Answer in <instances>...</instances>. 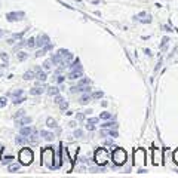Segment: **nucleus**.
Instances as JSON below:
<instances>
[{"label": "nucleus", "mask_w": 178, "mask_h": 178, "mask_svg": "<svg viewBox=\"0 0 178 178\" xmlns=\"http://www.w3.org/2000/svg\"><path fill=\"white\" fill-rule=\"evenodd\" d=\"M134 160H135L137 166L144 165V162H145V151H144V149H137L134 151Z\"/></svg>", "instance_id": "423d86ee"}, {"label": "nucleus", "mask_w": 178, "mask_h": 178, "mask_svg": "<svg viewBox=\"0 0 178 178\" xmlns=\"http://www.w3.org/2000/svg\"><path fill=\"white\" fill-rule=\"evenodd\" d=\"M101 126H103V128H109V129H113V128L116 129V128H117V123H113V122H107V123L101 125Z\"/></svg>", "instance_id": "cd10ccee"}, {"label": "nucleus", "mask_w": 178, "mask_h": 178, "mask_svg": "<svg viewBox=\"0 0 178 178\" xmlns=\"http://www.w3.org/2000/svg\"><path fill=\"white\" fill-rule=\"evenodd\" d=\"M89 83H91L89 79H80L79 83H77V86H86V85H89Z\"/></svg>", "instance_id": "7c9ffc66"}, {"label": "nucleus", "mask_w": 178, "mask_h": 178, "mask_svg": "<svg viewBox=\"0 0 178 178\" xmlns=\"http://www.w3.org/2000/svg\"><path fill=\"white\" fill-rule=\"evenodd\" d=\"M49 37L46 34H40L39 37H37V42H36V46H40V48H43V46H46V45H49Z\"/></svg>", "instance_id": "6e6552de"}, {"label": "nucleus", "mask_w": 178, "mask_h": 178, "mask_svg": "<svg viewBox=\"0 0 178 178\" xmlns=\"http://www.w3.org/2000/svg\"><path fill=\"white\" fill-rule=\"evenodd\" d=\"M48 94L51 96H55V95H58V94H60V89L56 88V86H49V88H48Z\"/></svg>", "instance_id": "aec40b11"}, {"label": "nucleus", "mask_w": 178, "mask_h": 178, "mask_svg": "<svg viewBox=\"0 0 178 178\" xmlns=\"http://www.w3.org/2000/svg\"><path fill=\"white\" fill-rule=\"evenodd\" d=\"M33 128L31 126H21V129H20V134L21 135H24V137H30V134L33 132Z\"/></svg>", "instance_id": "4468645a"}, {"label": "nucleus", "mask_w": 178, "mask_h": 178, "mask_svg": "<svg viewBox=\"0 0 178 178\" xmlns=\"http://www.w3.org/2000/svg\"><path fill=\"white\" fill-rule=\"evenodd\" d=\"M82 134H83V132H82V129H76V131H74V137H76V138L82 137Z\"/></svg>", "instance_id": "58836bf2"}, {"label": "nucleus", "mask_w": 178, "mask_h": 178, "mask_svg": "<svg viewBox=\"0 0 178 178\" xmlns=\"http://www.w3.org/2000/svg\"><path fill=\"white\" fill-rule=\"evenodd\" d=\"M34 70L37 71V74H36V79H37V80H40V82H45V80L48 79V74H46V71H45V70L42 71L40 67H36Z\"/></svg>", "instance_id": "9d476101"}, {"label": "nucleus", "mask_w": 178, "mask_h": 178, "mask_svg": "<svg viewBox=\"0 0 178 178\" xmlns=\"http://www.w3.org/2000/svg\"><path fill=\"white\" fill-rule=\"evenodd\" d=\"M98 117H91V119H88V123H91V125H95V123H98Z\"/></svg>", "instance_id": "e433bc0d"}, {"label": "nucleus", "mask_w": 178, "mask_h": 178, "mask_svg": "<svg viewBox=\"0 0 178 178\" xmlns=\"http://www.w3.org/2000/svg\"><path fill=\"white\" fill-rule=\"evenodd\" d=\"M46 126L51 128V129H52V128H56V120L52 119V117H48V119H46Z\"/></svg>", "instance_id": "4be33fe9"}, {"label": "nucleus", "mask_w": 178, "mask_h": 178, "mask_svg": "<svg viewBox=\"0 0 178 178\" xmlns=\"http://www.w3.org/2000/svg\"><path fill=\"white\" fill-rule=\"evenodd\" d=\"M82 76H83L82 70H71V73L69 74V79H71V80H76V79H82Z\"/></svg>", "instance_id": "9b49d317"}, {"label": "nucleus", "mask_w": 178, "mask_h": 178, "mask_svg": "<svg viewBox=\"0 0 178 178\" xmlns=\"http://www.w3.org/2000/svg\"><path fill=\"white\" fill-rule=\"evenodd\" d=\"M20 163H14V165H11L9 166V172H16V171H20Z\"/></svg>", "instance_id": "c85d7f7f"}, {"label": "nucleus", "mask_w": 178, "mask_h": 178, "mask_svg": "<svg viewBox=\"0 0 178 178\" xmlns=\"http://www.w3.org/2000/svg\"><path fill=\"white\" fill-rule=\"evenodd\" d=\"M25 101V96H20V98H15L14 100V104H21Z\"/></svg>", "instance_id": "72a5a7b5"}, {"label": "nucleus", "mask_w": 178, "mask_h": 178, "mask_svg": "<svg viewBox=\"0 0 178 178\" xmlns=\"http://www.w3.org/2000/svg\"><path fill=\"white\" fill-rule=\"evenodd\" d=\"M25 46H27V48H34L36 46V39L34 37H30V39H28V40H25Z\"/></svg>", "instance_id": "b1692460"}, {"label": "nucleus", "mask_w": 178, "mask_h": 178, "mask_svg": "<svg viewBox=\"0 0 178 178\" xmlns=\"http://www.w3.org/2000/svg\"><path fill=\"white\" fill-rule=\"evenodd\" d=\"M56 80H58V83H62V82H64V76L60 74V76H58V79H56Z\"/></svg>", "instance_id": "a18cd8bd"}, {"label": "nucleus", "mask_w": 178, "mask_h": 178, "mask_svg": "<svg viewBox=\"0 0 178 178\" xmlns=\"http://www.w3.org/2000/svg\"><path fill=\"white\" fill-rule=\"evenodd\" d=\"M0 34H2V30H0Z\"/></svg>", "instance_id": "49530a36"}, {"label": "nucleus", "mask_w": 178, "mask_h": 178, "mask_svg": "<svg viewBox=\"0 0 178 178\" xmlns=\"http://www.w3.org/2000/svg\"><path fill=\"white\" fill-rule=\"evenodd\" d=\"M94 159H95V163L96 165L104 166V165L109 162V151L105 150V149H98V150L95 151V156H94Z\"/></svg>", "instance_id": "20e7f679"}, {"label": "nucleus", "mask_w": 178, "mask_h": 178, "mask_svg": "<svg viewBox=\"0 0 178 178\" xmlns=\"http://www.w3.org/2000/svg\"><path fill=\"white\" fill-rule=\"evenodd\" d=\"M28 123H31V117H22V119H20L18 120V126H24V125H28Z\"/></svg>", "instance_id": "6ab92c4d"}, {"label": "nucleus", "mask_w": 178, "mask_h": 178, "mask_svg": "<svg viewBox=\"0 0 178 178\" xmlns=\"http://www.w3.org/2000/svg\"><path fill=\"white\" fill-rule=\"evenodd\" d=\"M60 109H61L62 111H64V110H67V109H69V103H67V101H62V103L60 104Z\"/></svg>", "instance_id": "c9c22d12"}, {"label": "nucleus", "mask_w": 178, "mask_h": 178, "mask_svg": "<svg viewBox=\"0 0 178 178\" xmlns=\"http://www.w3.org/2000/svg\"><path fill=\"white\" fill-rule=\"evenodd\" d=\"M111 158H113V162H114V165H117V166H122V165H125L126 159H128V154H126V151H125L123 149H114V150H113V153H111Z\"/></svg>", "instance_id": "f03ea898"}, {"label": "nucleus", "mask_w": 178, "mask_h": 178, "mask_svg": "<svg viewBox=\"0 0 178 178\" xmlns=\"http://www.w3.org/2000/svg\"><path fill=\"white\" fill-rule=\"evenodd\" d=\"M86 129H88V131H94V129H95V126H94V125H91V123H88V125H86Z\"/></svg>", "instance_id": "37998d69"}, {"label": "nucleus", "mask_w": 178, "mask_h": 178, "mask_svg": "<svg viewBox=\"0 0 178 178\" xmlns=\"http://www.w3.org/2000/svg\"><path fill=\"white\" fill-rule=\"evenodd\" d=\"M103 95H104V92L98 91V92H94V94H92V98H94V100H98V98H101Z\"/></svg>", "instance_id": "2f4dec72"}, {"label": "nucleus", "mask_w": 178, "mask_h": 178, "mask_svg": "<svg viewBox=\"0 0 178 178\" xmlns=\"http://www.w3.org/2000/svg\"><path fill=\"white\" fill-rule=\"evenodd\" d=\"M36 74H37L36 70H30V71H25L22 77H24V80H33V79H36Z\"/></svg>", "instance_id": "ddd939ff"}, {"label": "nucleus", "mask_w": 178, "mask_h": 178, "mask_svg": "<svg viewBox=\"0 0 178 178\" xmlns=\"http://www.w3.org/2000/svg\"><path fill=\"white\" fill-rule=\"evenodd\" d=\"M110 117H111V113H109V111H103L101 116H100V119H103V120H109Z\"/></svg>", "instance_id": "c756f323"}, {"label": "nucleus", "mask_w": 178, "mask_h": 178, "mask_svg": "<svg viewBox=\"0 0 178 178\" xmlns=\"http://www.w3.org/2000/svg\"><path fill=\"white\" fill-rule=\"evenodd\" d=\"M174 160H175V163L178 165V149L174 151Z\"/></svg>", "instance_id": "a19ab883"}, {"label": "nucleus", "mask_w": 178, "mask_h": 178, "mask_svg": "<svg viewBox=\"0 0 178 178\" xmlns=\"http://www.w3.org/2000/svg\"><path fill=\"white\" fill-rule=\"evenodd\" d=\"M18 159H20L21 165H30L33 162V159H34L33 150H31V149H22V150H20Z\"/></svg>", "instance_id": "7ed1b4c3"}, {"label": "nucleus", "mask_w": 178, "mask_h": 178, "mask_svg": "<svg viewBox=\"0 0 178 178\" xmlns=\"http://www.w3.org/2000/svg\"><path fill=\"white\" fill-rule=\"evenodd\" d=\"M91 98H92V95H91V92H85L82 95V98H80V104H88L89 101H91Z\"/></svg>", "instance_id": "dca6fc26"}, {"label": "nucleus", "mask_w": 178, "mask_h": 178, "mask_svg": "<svg viewBox=\"0 0 178 178\" xmlns=\"http://www.w3.org/2000/svg\"><path fill=\"white\" fill-rule=\"evenodd\" d=\"M71 70H82V65H80V61H79V58H76V60H74L73 65H71Z\"/></svg>", "instance_id": "a878e982"}, {"label": "nucleus", "mask_w": 178, "mask_h": 178, "mask_svg": "<svg viewBox=\"0 0 178 178\" xmlns=\"http://www.w3.org/2000/svg\"><path fill=\"white\" fill-rule=\"evenodd\" d=\"M61 163H62V165H67L65 171H67V172H71V169H73V162L70 160L69 150H67L65 147H62V145H61Z\"/></svg>", "instance_id": "39448f33"}, {"label": "nucleus", "mask_w": 178, "mask_h": 178, "mask_svg": "<svg viewBox=\"0 0 178 178\" xmlns=\"http://www.w3.org/2000/svg\"><path fill=\"white\" fill-rule=\"evenodd\" d=\"M42 160L43 165H46L49 169H54V160H55V151L52 147H46L42 150Z\"/></svg>", "instance_id": "f257e3e1"}, {"label": "nucleus", "mask_w": 178, "mask_h": 178, "mask_svg": "<svg viewBox=\"0 0 178 178\" xmlns=\"http://www.w3.org/2000/svg\"><path fill=\"white\" fill-rule=\"evenodd\" d=\"M6 103H7V98L6 96H2V98H0V109H3V107L6 105Z\"/></svg>", "instance_id": "473e14b6"}, {"label": "nucleus", "mask_w": 178, "mask_h": 178, "mask_svg": "<svg viewBox=\"0 0 178 178\" xmlns=\"http://www.w3.org/2000/svg\"><path fill=\"white\" fill-rule=\"evenodd\" d=\"M16 58H18V61H25V60L28 58V54H25L24 51H21V52L16 54Z\"/></svg>", "instance_id": "5701e85b"}, {"label": "nucleus", "mask_w": 178, "mask_h": 178, "mask_svg": "<svg viewBox=\"0 0 178 178\" xmlns=\"http://www.w3.org/2000/svg\"><path fill=\"white\" fill-rule=\"evenodd\" d=\"M138 16H140V21H141V22H144V24H145V22H150V21H151L150 15H147L145 12H141Z\"/></svg>", "instance_id": "a211bd4d"}, {"label": "nucleus", "mask_w": 178, "mask_h": 178, "mask_svg": "<svg viewBox=\"0 0 178 178\" xmlns=\"http://www.w3.org/2000/svg\"><path fill=\"white\" fill-rule=\"evenodd\" d=\"M45 92L43 86H34L33 89H30V95H42Z\"/></svg>", "instance_id": "2eb2a0df"}, {"label": "nucleus", "mask_w": 178, "mask_h": 178, "mask_svg": "<svg viewBox=\"0 0 178 178\" xmlns=\"http://www.w3.org/2000/svg\"><path fill=\"white\" fill-rule=\"evenodd\" d=\"M28 140H30V144L36 145V144L39 143V132L34 129L33 132H31V134H30V138H28Z\"/></svg>", "instance_id": "f8f14e48"}, {"label": "nucleus", "mask_w": 178, "mask_h": 178, "mask_svg": "<svg viewBox=\"0 0 178 178\" xmlns=\"http://www.w3.org/2000/svg\"><path fill=\"white\" fill-rule=\"evenodd\" d=\"M15 143H16V144H28V143H30V140H28V138H25L24 135H21V137L15 138Z\"/></svg>", "instance_id": "412c9836"}, {"label": "nucleus", "mask_w": 178, "mask_h": 178, "mask_svg": "<svg viewBox=\"0 0 178 178\" xmlns=\"http://www.w3.org/2000/svg\"><path fill=\"white\" fill-rule=\"evenodd\" d=\"M76 119H77V120H83V119H85V114H83V113H79V114L76 116Z\"/></svg>", "instance_id": "79ce46f5"}, {"label": "nucleus", "mask_w": 178, "mask_h": 178, "mask_svg": "<svg viewBox=\"0 0 178 178\" xmlns=\"http://www.w3.org/2000/svg\"><path fill=\"white\" fill-rule=\"evenodd\" d=\"M22 16H24V12H9L6 14V20L9 22H15V21L22 20Z\"/></svg>", "instance_id": "0eeeda50"}, {"label": "nucleus", "mask_w": 178, "mask_h": 178, "mask_svg": "<svg viewBox=\"0 0 178 178\" xmlns=\"http://www.w3.org/2000/svg\"><path fill=\"white\" fill-rule=\"evenodd\" d=\"M12 160H14V156H3V158H2V163H3V165L11 163Z\"/></svg>", "instance_id": "bb28decb"}, {"label": "nucleus", "mask_w": 178, "mask_h": 178, "mask_svg": "<svg viewBox=\"0 0 178 178\" xmlns=\"http://www.w3.org/2000/svg\"><path fill=\"white\" fill-rule=\"evenodd\" d=\"M40 137H43L46 141H52V140H54V134H52V132H48V131H42Z\"/></svg>", "instance_id": "f3484780"}, {"label": "nucleus", "mask_w": 178, "mask_h": 178, "mask_svg": "<svg viewBox=\"0 0 178 178\" xmlns=\"http://www.w3.org/2000/svg\"><path fill=\"white\" fill-rule=\"evenodd\" d=\"M22 94H24V92H22V89H18V91H15L14 94H12V95H14V100H15V98H18L20 95H22Z\"/></svg>", "instance_id": "4c0bfd02"}, {"label": "nucleus", "mask_w": 178, "mask_h": 178, "mask_svg": "<svg viewBox=\"0 0 178 178\" xmlns=\"http://www.w3.org/2000/svg\"><path fill=\"white\" fill-rule=\"evenodd\" d=\"M62 101H64V100H62V96H61V95H55V101H54L55 104H58V105H60V104H61Z\"/></svg>", "instance_id": "f704fd0d"}, {"label": "nucleus", "mask_w": 178, "mask_h": 178, "mask_svg": "<svg viewBox=\"0 0 178 178\" xmlns=\"http://www.w3.org/2000/svg\"><path fill=\"white\" fill-rule=\"evenodd\" d=\"M58 54L62 56V60H64V62H65V64H69V62L73 60V55L70 54L67 49H60V51H58Z\"/></svg>", "instance_id": "1a4fd4ad"}, {"label": "nucleus", "mask_w": 178, "mask_h": 178, "mask_svg": "<svg viewBox=\"0 0 178 178\" xmlns=\"http://www.w3.org/2000/svg\"><path fill=\"white\" fill-rule=\"evenodd\" d=\"M52 64H54L52 60H46V61L43 62V70H45V71H49V70L52 69Z\"/></svg>", "instance_id": "393cba45"}, {"label": "nucleus", "mask_w": 178, "mask_h": 178, "mask_svg": "<svg viewBox=\"0 0 178 178\" xmlns=\"http://www.w3.org/2000/svg\"><path fill=\"white\" fill-rule=\"evenodd\" d=\"M0 56H2V60H3L5 62H7V60H9V56H7L5 52H2V54H0Z\"/></svg>", "instance_id": "ea45409f"}, {"label": "nucleus", "mask_w": 178, "mask_h": 178, "mask_svg": "<svg viewBox=\"0 0 178 178\" xmlns=\"http://www.w3.org/2000/svg\"><path fill=\"white\" fill-rule=\"evenodd\" d=\"M166 45H168V39L165 37V39H163V43H162V49H166Z\"/></svg>", "instance_id": "c03bdc74"}]
</instances>
